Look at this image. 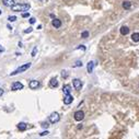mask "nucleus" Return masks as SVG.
<instances>
[{
  "label": "nucleus",
  "mask_w": 139,
  "mask_h": 139,
  "mask_svg": "<svg viewBox=\"0 0 139 139\" xmlns=\"http://www.w3.org/2000/svg\"><path fill=\"white\" fill-rule=\"evenodd\" d=\"M30 9L28 3H14L11 7V10L14 12H20V11H26Z\"/></svg>",
  "instance_id": "obj_1"
},
{
  "label": "nucleus",
  "mask_w": 139,
  "mask_h": 139,
  "mask_svg": "<svg viewBox=\"0 0 139 139\" xmlns=\"http://www.w3.org/2000/svg\"><path fill=\"white\" fill-rule=\"evenodd\" d=\"M31 67V63H28V64H25V65H22L21 67H19L18 69H15L14 71H12L11 73H10V76H14V75H19V73H21V72H24L25 70H28V68Z\"/></svg>",
  "instance_id": "obj_2"
},
{
  "label": "nucleus",
  "mask_w": 139,
  "mask_h": 139,
  "mask_svg": "<svg viewBox=\"0 0 139 139\" xmlns=\"http://www.w3.org/2000/svg\"><path fill=\"white\" fill-rule=\"evenodd\" d=\"M59 119H60V116H59V114L57 113V112H54V113L50 114V116H49V122L52 123V124L58 123Z\"/></svg>",
  "instance_id": "obj_3"
},
{
  "label": "nucleus",
  "mask_w": 139,
  "mask_h": 139,
  "mask_svg": "<svg viewBox=\"0 0 139 139\" xmlns=\"http://www.w3.org/2000/svg\"><path fill=\"white\" fill-rule=\"evenodd\" d=\"M73 117H75V119L77 120V122H80V120H82L83 118H84V112L83 111H77L75 113V115H73Z\"/></svg>",
  "instance_id": "obj_4"
},
{
  "label": "nucleus",
  "mask_w": 139,
  "mask_h": 139,
  "mask_svg": "<svg viewBox=\"0 0 139 139\" xmlns=\"http://www.w3.org/2000/svg\"><path fill=\"white\" fill-rule=\"evenodd\" d=\"M24 85L22 84L21 82H19V81H17V82H13L11 85V90L12 91H17V90H22L23 89Z\"/></svg>",
  "instance_id": "obj_5"
},
{
  "label": "nucleus",
  "mask_w": 139,
  "mask_h": 139,
  "mask_svg": "<svg viewBox=\"0 0 139 139\" xmlns=\"http://www.w3.org/2000/svg\"><path fill=\"white\" fill-rule=\"evenodd\" d=\"M72 84H73V88L76 90H78V91L81 90V88H82V82H81L80 79H73Z\"/></svg>",
  "instance_id": "obj_6"
},
{
  "label": "nucleus",
  "mask_w": 139,
  "mask_h": 139,
  "mask_svg": "<svg viewBox=\"0 0 139 139\" xmlns=\"http://www.w3.org/2000/svg\"><path fill=\"white\" fill-rule=\"evenodd\" d=\"M73 101V97L72 95L69 93V94H65V97H64V103L66 104V105H69V104H71Z\"/></svg>",
  "instance_id": "obj_7"
},
{
  "label": "nucleus",
  "mask_w": 139,
  "mask_h": 139,
  "mask_svg": "<svg viewBox=\"0 0 139 139\" xmlns=\"http://www.w3.org/2000/svg\"><path fill=\"white\" fill-rule=\"evenodd\" d=\"M40 85H41V83H40V81H37V80H32L30 83H28V87H30V89H32V90L37 89Z\"/></svg>",
  "instance_id": "obj_8"
},
{
  "label": "nucleus",
  "mask_w": 139,
  "mask_h": 139,
  "mask_svg": "<svg viewBox=\"0 0 139 139\" xmlns=\"http://www.w3.org/2000/svg\"><path fill=\"white\" fill-rule=\"evenodd\" d=\"M52 25L54 26L55 28H59L61 26V21L59 19H53L52 21Z\"/></svg>",
  "instance_id": "obj_9"
},
{
  "label": "nucleus",
  "mask_w": 139,
  "mask_h": 139,
  "mask_svg": "<svg viewBox=\"0 0 139 139\" xmlns=\"http://www.w3.org/2000/svg\"><path fill=\"white\" fill-rule=\"evenodd\" d=\"M119 32H120V34H122V35H127V34L129 33V28H128V26L123 25L122 28H120Z\"/></svg>",
  "instance_id": "obj_10"
},
{
  "label": "nucleus",
  "mask_w": 139,
  "mask_h": 139,
  "mask_svg": "<svg viewBox=\"0 0 139 139\" xmlns=\"http://www.w3.org/2000/svg\"><path fill=\"white\" fill-rule=\"evenodd\" d=\"M93 68H94V63L93 61H89L88 63V66H87V70L89 73H91L93 71Z\"/></svg>",
  "instance_id": "obj_11"
},
{
  "label": "nucleus",
  "mask_w": 139,
  "mask_h": 139,
  "mask_svg": "<svg viewBox=\"0 0 139 139\" xmlns=\"http://www.w3.org/2000/svg\"><path fill=\"white\" fill-rule=\"evenodd\" d=\"M49 85H50L52 88H57V87H58V81H57V79H56V78L50 79V81H49Z\"/></svg>",
  "instance_id": "obj_12"
},
{
  "label": "nucleus",
  "mask_w": 139,
  "mask_h": 139,
  "mask_svg": "<svg viewBox=\"0 0 139 139\" xmlns=\"http://www.w3.org/2000/svg\"><path fill=\"white\" fill-rule=\"evenodd\" d=\"M3 5H6L7 7H12V6L15 3V1L14 0H2Z\"/></svg>",
  "instance_id": "obj_13"
},
{
  "label": "nucleus",
  "mask_w": 139,
  "mask_h": 139,
  "mask_svg": "<svg viewBox=\"0 0 139 139\" xmlns=\"http://www.w3.org/2000/svg\"><path fill=\"white\" fill-rule=\"evenodd\" d=\"M17 127H18V129H19V130L24 132V130L26 129V124H25V123H19V124L17 125Z\"/></svg>",
  "instance_id": "obj_14"
},
{
  "label": "nucleus",
  "mask_w": 139,
  "mask_h": 139,
  "mask_svg": "<svg viewBox=\"0 0 139 139\" xmlns=\"http://www.w3.org/2000/svg\"><path fill=\"white\" fill-rule=\"evenodd\" d=\"M70 90H71V87L69 84L64 85V88H63V92H64V94H69V93H70Z\"/></svg>",
  "instance_id": "obj_15"
},
{
  "label": "nucleus",
  "mask_w": 139,
  "mask_h": 139,
  "mask_svg": "<svg viewBox=\"0 0 139 139\" xmlns=\"http://www.w3.org/2000/svg\"><path fill=\"white\" fill-rule=\"evenodd\" d=\"M122 6L125 10H129L130 8H132V2H129V1H124Z\"/></svg>",
  "instance_id": "obj_16"
},
{
  "label": "nucleus",
  "mask_w": 139,
  "mask_h": 139,
  "mask_svg": "<svg viewBox=\"0 0 139 139\" xmlns=\"http://www.w3.org/2000/svg\"><path fill=\"white\" fill-rule=\"evenodd\" d=\"M132 42L138 43L139 42V33H132Z\"/></svg>",
  "instance_id": "obj_17"
},
{
  "label": "nucleus",
  "mask_w": 139,
  "mask_h": 139,
  "mask_svg": "<svg viewBox=\"0 0 139 139\" xmlns=\"http://www.w3.org/2000/svg\"><path fill=\"white\" fill-rule=\"evenodd\" d=\"M89 32L88 31H84V32H82V34H81V37L82 38H87V37H89Z\"/></svg>",
  "instance_id": "obj_18"
},
{
  "label": "nucleus",
  "mask_w": 139,
  "mask_h": 139,
  "mask_svg": "<svg viewBox=\"0 0 139 139\" xmlns=\"http://www.w3.org/2000/svg\"><path fill=\"white\" fill-rule=\"evenodd\" d=\"M8 20H9L10 22L17 21V17H15V15H12V17H9V18H8Z\"/></svg>",
  "instance_id": "obj_19"
},
{
  "label": "nucleus",
  "mask_w": 139,
  "mask_h": 139,
  "mask_svg": "<svg viewBox=\"0 0 139 139\" xmlns=\"http://www.w3.org/2000/svg\"><path fill=\"white\" fill-rule=\"evenodd\" d=\"M36 52H37V47H34V49L32 50V54H31V55H32V57L35 56V55H36Z\"/></svg>",
  "instance_id": "obj_20"
},
{
  "label": "nucleus",
  "mask_w": 139,
  "mask_h": 139,
  "mask_svg": "<svg viewBox=\"0 0 139 139\" xmlns=\"http://www.w3.org/2000/svg\"><path fill=\"white\" fill-rule=\"evenodd\" d=\"M32 31H33V28H26V30H24V33L28 34V33H30V32H32Z\"/></svg>",
  "instance_id": "obj_21"
},
{
  "label": "nucleus",
  "mask_w": 139,
  "mask_h": 139,
  "mask_svg": "<svg viewBox=\"0 0 139 139\" xmlns=\"http://www.w3.org/2000/svg\"><path fill=\"white\" fill-rule=\"evenodd\" d=\"M61 76H63V78H67V77H68V75H67V72L65 70L61 71Z\"/></svg>",
  "instance_id": "obj_22"
},
{
  "label": "nucleus",
  "mask_w": 139,
  "mask_h": 139,
  "mask_svg": "<svg viewBox=\"0 0 139 139\" xmlns=\"http://www.w3.org/2000/svg\"><path fill=\"white\" fill-rule=\"evenodd\" d=\"M22 18H30V13H28V12H24V13L22 14Z\"/></svg>",
  "instance_id": "obj_23"
},
{
  "label": "nucleus",
  "mask_w": 139,
  "mask_h": 139,
  "mask_svg": "<svg viewBox=\"0 0 139 139\" xmlns=\"http://www.w3.org/2000/svg\"><path fill=\"white\" fill-rule=\"evenodd\" d=\"M48 134H49V132H47V130H45V132H41V136H46V135H48Z\"/></svg>",
  "instance_id": "obj_24"
},
{
  "label": "nucleus",
  "mask_w": 139,
  "mask_h": 139,
  "mask_svg": "<svg viewBox=\"0 0 139 139\" xmlns=\"http://www.w3.org/2000/svg\"><path fill=\"white\" fill-rule=\"evenodd\" d=\"M80 66H82V63H81V61H77L76 65H75V67H80Z\"/></svg>",
  "instance_id": "obj_25"
},
{
  "label": "nucleus",
  "mask_w": 139,
  "mask_h": 139,
  "mask_svg": "<svg viewBox=\"0 0 139 139\" xmlns=\"http://www.w3.org/2000/svg\"><path fill=\"white\" fill-rule=\"evenodd\" d=\"M77 49H82V50H85V47L83 46V45H80V46H78V47H77Z\"/></svg>",
  "instance_id": "obj_26"
},
{
  "label": "nucleus",
  "mask_w": 139,
  "mask_h": 139,
  "mask_svg": "<svg viewBox=\"0 0 139 139\" xmlns=\"http://www.w3.org/2000/svg\"><path fill=\"white\" fill-rule=\"evenodd\" d=\"M35 21H36V20H35V18H31V19H30V23H31V24L35 23Z\"/></svg>",
  "instance_id": "obj_27"
},
{
  "label": "nucleus",
  "mask_w": 139,
  "mask_h": 139,
  "mask_svg": "<svg viewBox=\"0 0 139 139\" xmlns=\"http://www.w3.org/2000/svg\"><path fill=\"white\" fill-rule=\"evenodd\" d=\"M48 126H49V125H48V123H43V124H42V127H44V128H47Z\"/></svg>",
  "instance_id": "obj_28"
},
{
  "label": "nucleus",
  "mask_w": 139,
  "mask_h": 139,
  "mask_svg": "<svg viewBox=\"0 0 139 139\" xmlns=\"http://www.w3.org/2000/svg\"><path fill=\"white\" fill-rule=\"evenodd\" d=\"M3 52H5V48H3L2 46L0 45V53H3Z\"/></svg>",
  "instance_id": "obj_29"
},
{
  "label": "nucleus",
  "mask_w": 139,
  "mask_h": 139,
  "mask_svg": "<svg viewBox=\"0 0 139 139\" xmlns=\"http://www.w3.org/2000/svg\"><path fill=\"white\" fill-rule=\"evenodd\" d=\"M2 94H3V90L1 89V88H0V97H1Z\"/></svg>",
  "instance_id": "obj_30"
},
{
  "label": "nucleus",
  "mask_w": 139,
  "mask_h": 139,
  "mask_svg": "<svg viewBox=\"0 0 139 139\" xmlns=\"http://www.w3.org/2000/svg\"><path fill=\"white\" fill-rule=\"evenodd\" d=\"M0 14H1V10H0Z\"/></svg>",
  "instance_id": "obj_31"
}]
</instances>
